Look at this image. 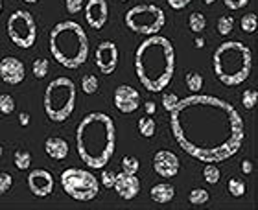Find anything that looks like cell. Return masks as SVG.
I'll list each match as a JSON object with an SVG mask.
<instances>
[{
    "label": "cell",
    "mask_w": 258,
    "mask_h": 210,
    "mask_svg": "<svg viewBox=\"0 0 258 210\" xmlns=\"http://www.w3.org/2000/svg\"><path fill=\"white\" fill-rule=\"evenodd\" d=\"M177 146L201 162H225L245 138L243 120L231 103L210 94H192L170 111Z\"/></svg>",
    "instance_id": "6da1fadb"
},
{
    "label": "cell",
    "mask_w": 258,
    "mask_h": 210,
    "mask_svg": "<svg viewBox=\"0 0 258 210\" xmlns=\"http://www.w3.org/2000/svg\"><path fill=\"white\" fill-rule=\"evenodd\" d=\"M135 72L146 91H164L175 72V48L164 35H148L135 52Z\"/></svg>",
    "instance_id": "7a4b0ae2"
},
{
    "label": "cell",
    "mask_w": 258,
    "mask_h": 210,
    "mask_svg": "<svg viewBox=\"0 0 258 210\" xmlns=\"http://www.w3.org/2000/svg\"><path fill=\"white\" fill-rule=\"evenodd\" d=\"M76 150L87 166L102 170L116 150V127L105 113H89L76 129Z\"/></svg>",
    "instance_id": "3957f363"
},
{
    "label": "cell",
    "mask_w": 258,
    "mask_h": 210,
    "mask_svg": "<svg viewBox=\"0 0 258 210\" xmlns=\"http://www.w3.org/2000/svg\"><path fill=\"white\" fill-rule=\"evenodd\" d=\"M50 54L64 68H80L89 57V37L76 21L57 22L48 39Z\"/></svg>",
    "instance_id": "277c9868"
},
{
    "label": "cell",
    "mask_w": 258,
    "mask_h": 210,
    "mask_svg": "<svg viewBox=\"0 0 258 210\" xmlns=\"http://www.w3.org/2000/svg\"><path fill=\"white\" fill-rule=\"evenodd\" d=\"M212 68L225 87L242 85L253 68V52L242 41H223L214 50Z\"/></svg>",
    "instance_id": "5b68a950"
},
{
    "label": "cell",
    "mask_w": 258,
    "mask_h": 210,
    "mask_svg": "<svg viewBox=\"0 0 258 210\" xmlns=\"http://www.w3.org/2000/svg\"><path fill=\"white\" fill-rule=\"evenodd\" d=\"M76 85L70 78H55L48 83L44 91L43 105L44 113L52 122H64L76 109Z\"/></svg>",
    "instance_id": "8992f818"
},
{
    "label": "cell",
    "mask_w": 258,
    "mask_h": 210,
    "mask_svg": "<svg viewBox=\"0 0 258 210\" xmlns=\"http://www.w3.org/2000/svg\"><path fill=\"white\" fill-rule=\"evenodd\" d=\"M125 26L140 35H155L166 24L164 11L155 4H139L125 11Z\"/></svg>",
    "instance_id": "52a82bcc"
},
{
    "label": "cell",
    "mask_w": 258,
    "mask_h": 210,
    "mask_svg": "<svg viewBox=\"0 0 258 210\" xmlns=\"http://www.w3.org/2000/svg\"><path fill=\"white\" fill-rule=\"evenodd\" d=\"M61 186L64 194L76 201H91L100 192V181L81 168H69L61 173Z\"/></svg>",
    "instance_id": "ba28073f"
},
{
    "label": "cell",
    "mask_w": 258,
    "mask_h": 210,
    "mask_svg": "<svg viewBox=\"0 0 258 210\" xmlns=\"http://www.w3.org/2000/svg\"><path fill=\"white\" fill-rule=\"evenodd\" d=\"M6 32L11 43L19 46V48H32L37 39V26H35V19L30 11L17 10L8 17L6 22Z\"/></svg>",
    "instance_id": "9c48e42d"
},
{
    "label": "cell",
    "mask_w": 258,
    "mask_h": 210,
    "mask_svg": "<svg viewBox=\"0 0 258 210\" xmlns=\"http://www.w3.org/2000/svg\"><path fill=\"white\" fill-rule=\"evenodd\" d=\"M118 46L113 41H103V43L98 44L96 52H94V61H96V66L100 68V72L105 76L113 74L116 66H118Z\"/></svg>",
    "instance_id": "30bf717a"
},
{
    "label": "cell",
    "mask_w": 258,
    "mask_h": 210,
    "mask_svg": "<svg viewBox=\"0 0 258 210\" xmlns=\"http://www.w3.org/2000/svg\"><path fill=\"white\" fill-rule=\"evenodd\" d=\"M181 162H179L177 155H173L172 151L161 150L153 155V170L157 175H161L164 179H172L179 173Z\"/></svg>",
    "instance_id": "8fae6325"
},
{
    "label": "cell",
    "mask_w": 258,
    "mask_h": 210,
    "mask_svg": "<svg viewBox=\"0 0 258 210\" xmlns=\"http://www.w3.org/2000/svg\"><path fill=\"white\" fill-rule=\"evenodd\" d=\"M28 188L37 197H46L54 190V175L48 170H32L28 175Z\"/></svg>",
    "instance_id": "7c38bea8"
},
{
    "label": "cell",
    "mask_w": 258,
    "mask_h": 210,
    "mask_svg": "<svg viewBox=\"0 0 258 210\" xmlns=\"http://www.w3.org/2000/svg\"><path fill=\"white\" fill-rule=\"evenodd\" d=\"M0 78L8 85H19L26 78V66L19 57H2L0 59Z\"/></svg>",
    "instance_id": "4fadbf2b"
},
{
    "label": "cell",
    "mask_w": 258,
    "mask_h": 210,
    "mask_svg": "<svg viewBox=\"0 0 258 210\" xmlns=\"http://www.w3.org/2000/svg\"><path fill=\"white\" fill-rule=\"evenodd\" d=\"M114 107L118 109L120 113L129 114L135 113L140 107V94L137 89L131 85H120L114 91Z\"/></svg>",
    "instance_id": "5bb4252c"
},
{
    "label": "cell",
    "mask_w": 258,
    "mask_h": 210,
    "mask_svg": "<svg viewBox=\"0 0 258 210\" xmlns=\"http://www.w3.org/2000/svg\"><path fill=\"white\" fill-rule=\"evenodd\" d=\"M114 192L122 197V199H135L140 192V181L135 173H116L113 183Z\"/></svg>",
    "instance_id": "9a60e30c"
},
{
    "label": "cell",
    "mask_w": 258,
    "mask_h": 210,
    "mask_svg": "<svg viewBox=\"0 0 258 210\" xmlns=\"http://www.w3.org/2000/svg\"><path fill=\"white\" fill-rule=\"evenodd\" d=\"M109 19V6L105 0H89L85 4V21L94 30H102Z\"/></svg>",
    "instance_id": "2e32d148"
},
{
    "label": "cell",
    "mask_w": 258,
    "mask_h": 210,
    "mask_svg": "<svg viewBox=\"0 0 258 210\" xmlns=\"http://www.w3.org/2000/svg\"><path fill=\"white\" fill-rule=\"evenodd\" d=\"M44 150H46L48 157H52L54 161H64L67 155H69V144L61 136H50V138H46Z\"/></svg>",
    "instance_id": "e0dca14e"
},
{
    "label": "cell",
    "mask_w": 258,
    "mask_h": 210,
    "mask_svg": "<svg viewBox=\"0 0 258 210\" xmlns=\"http://www.w3.org/2000/svg\"><path fill=\"white\" fill-rule=\"evenodd\" d=\"M150 195L155 203L164 205V203H170L175 197V186L170 183H159L150 190Z\"/></svg>",
    "instance_id": "ac0fdd59"
},
{
    "label": "cell",
    "mask_w": 258,
    "mask_h": 210,
    "mask_svg": "<svg viewBox=\"0 0 258 210\" xmlns=\"http://www.w3.org/2000/svg\"><path fill=\"white\" fill-rule=\"evenodd\" d=\"M139 133L144 138H151V136L155 135V120L151 118L150 114L148 116H142L139 120Z\"/></svg>",
    "instance_id": "d6986e66"
},
{
    "label": "cell",
    "mask_w": 258,
    "mask_h": 210,
    "mask_svg": "<svg viewBox=\"0 0 258 210\" xmlns=\"http://www.w3.org/2000/svg\"><path fill=\"white\" fill-rule=\"evenodd\" d=\"M13 161H15V166L22 172H26L28 168L32 166V153L26 150H17L15 155H13Z\"/></svg>",
    "instance_id": "ffe728a7"
},
{
    "label": "cell",
    "mask_w": 258,
    "mask_h": 210,
    "mask_svg": "<svg viewBox=\"0 0 258 210\" xmlns=\"http://www.w3.org/2000/svg\"><path fill=\"white\" fill-rule=\"evenodd\" d=\"M188 28L192 30L194 33H201L207 28V19H205L203 13H190L188 17Z\"/></svg>",
    "instance_id": "44dd1931"
},
{
    "label": "cell",
    "mask_w": 258,
    "mask_h": 210,
    "mask_svg": "<svg viewBox=\"0 0 258 210\" xmlns=\"http://www.w3.org/2000/svg\"><path fill=\"white\" fill-rule=\"evenodd\" d=\"M203 177L209 184H216L221 179L220 168L216 166V162H207V166L203 168Z\"/></svg>",
    "instance_id": "7402d4cb"
},
{
    "label": "cell",
    "mask_w": 258,
    "mask_h": 210,
    "mask_svg": "<svg viewBox=\"0 0 258 210\" xmlns=\"http://www.w3.org/2000/svg\"><path fill=\"white\" fill-rule=\"evenodd\" d=\"M184 81H186V87H188L192 92H199L201 89H203V76L199 74V72H188L186 74V78H184Z\"/></svg>",
    "instance_id": "603a6c76"
},
{
    "label": "cell",
    "mask_w": 258,
    "mask_h": 210,
    "mask_svg": "<svg viewBox=\"0 0 258 210\" xmlns=\"http://www.w3.org/2000/svg\"><path fill=\"white\" fill-rule=\"evenodd\" d=\"M98 87H100V83H98L96 76L87 74V76H83V78H81V89H83V92H85V94H96Z\"/></svg>",
    "instance_id": "cb8c5ba5"
},
{
    "label": "cell",
    "mask_w": 258,
    "mask_h": 210,
    "mask_svg": "<svg viewBox=\"0 0 258 210\" xmlns=\"http://www.w3.org/2000/svg\"><path fill=\"white\" fill-rule=\"evenodd\" d=\"M209 197H210L209 192L205 188H194V190H190V194H188V201L196 206L205 205V203L209 201Z\"/></svg>",
    "instance_id": "d4e9b609"
},
{
    "label": "cell",
    "mask_w": 258,
    "mask_h": 210,
    "mask_svg": "<svg viewBox=\"0 0 258 210\" xmlns=\"http://www.w3.org/2000/svg\"><path fill=\"white\" fill-rule=\"evenodd\" d=\"M48 59H44V57H39V59L33 61V66H32V72L33 76L37 78V80H43V78H46V74H48Z\"/></svg>",
    "instance_id": "484cf974"
},
{
    "label": "cell",
    "mask_w": 258,
    "mask_h": 210,
    "mask_svg": "<svg viewBox=\"0 0 258 210\" xmlns=\"http://www.w3.org/2000/svg\"><path fill=\"white\" fill-rule=\"evenodd\" d=\"M234 28V17L232 15H221L218 19V33L220 35H229Z\"/></svg>",
    "instance_id": "4316f807"
},
{
    "label": "cell",
    "mask_w": 258,
    "mask_h": 210,
    "mask_svg": "<svg viewBox=\"0 0 258 210\" xmlns=\"http://www.w3.org/2000/svg\"><path fill=\"white\" fill-rule=\"evenodd\" d=\"M227 188H229V194L232 197H242L245 194V183L240 181V179H229V183H227Z\"/></svg>",
    "instance_id": "83f0119b"
},
{
    "label": "cell",
    "mask_w": 258,
    "mask_h": 210,
    "mask_svg": "<svg viewBox=\"0 0 258 210\" xmlns=\"http://www.w3.org/2000/svg\"><path fill=\"white\" fill-rule=\"evenodd\" d=\"M15 111V100L11 94H0V113L11 114Z\"/></svg>",
    "instance_id": "f1b7e54d"
},
{
    "label": "cell",
    "mask_w": 258,
    "mask_h": 210,
    "mask_svg": "<svg viewBox=\"0 0 258 210\" xmlns=\"http://www.w3.org/2000/svg\"><path fill=\"white\" fill-rule=\"evenodd\" d=\"M139 168H140V162L137 157H124L122 159V172L125 173H137L139 172Z\"/></svg>",
    "instance_id": "f546056e"
},
{
    "label": "cell",
    "mask_w": 258,
    "mask_h": 210,
    "mask_svg": "<svg viewBox=\"0 0 258 210\" xmlns=\"http://www.w3.org/2000/svg\"><path fill=\"white\" fill-rule=\"evenodd\" d=\"M258 102V92L254 89H247V91H243L242 94V103L245 109H254Z\"/></svg>",
    "instance_id": "4dcf8cb0"
},
{
    "label": "cell",
    "mask_w": 258,
    "mask_h": 210,
    "mask_svg": "<svg viewBox=\"0 0 258 210\" xmlns=\"http://www.w3.org/2000/svg\"><path fill=\"white\" fill-rule=\"evenodd\" d=\"M256 15L254 13H247V15L242 17V30L245 33H254L256 30Z\"/></svg>",
    "instance_id": "1f68e13d"
},
{
    "label": "cell",
    "mask_w": 258,
    "mask_h": 210,
    "mask_svg": "<svg viewBox=\"0 0 258 210\" xmlns=\"http://www.w3.org/2000/svg\"><path fill=\"white\" fill-rule=\"evenodd\" d=\"M177 103H179L177 94H173V92H166V94H162V107L166 109L168 113H170Z\"/></svg>",
    "instance_id": "d6a6232c"
},
{
    "label": "cell",
    "mask_w": 258,
    "mask_h": 210,
    "mask_svg": "<svg viewBox=\"0 0 258 210\" xmlns=\"http://www.w3.org/2000/svg\"><path fill=\"white\" fill-rule=\"evenodd\" d=\"M11 186H13V177L10 173L2 172L0 173V195H4L6 192H10Z\"/></svg>",
    "instance_id": "836d02e7"
},
{
    "label": "cell",
    "mask_w": 258,
    "mask_h": 210,
    "mask_svg": "<svg viewBox=\"0 0 258 210\" xmlns=\"http://www.w3.org/2000/svg\"><path fill=\"white\" fill-rule=\"evenodd\" d=\"M64 8L70 15H76L83 10V0H64Z\"/></svg>",
    "instance_id": "e575fe53"
},
{
    "label": "cell",
    "mask_w": 258,
    "mask_h": 210,
    "mask_svg": "<svg viewBox=\"0 0 258 210\" xmlns=\"http://www.w3.org/2000/svg\"><path fill=\"white\" fill-rule=\"evenodd\" d=\"M114 175H116V173H114L113 170H103L102 175H100V179H102V186H105V188H113Z\"/></svg>",
    "instance_id": "d590c367"
},
{
    "label": "cell",
    "mask_w": 258,
    "mask_h": 210,
    "mask_svg": "<svg viewBox=\"0 0 258 210\" xmlns=\"http://www.w3.org/2000/svg\"><path fill=\"white\" fill-rule=\"evenodd\" d=\"M223 2H225L227 8L232 11L242 10V8H245V6L249 4V0H223Z\"/></svg>",
    "instance_id": "8d00e7d4"
},
{
    "label": "cell",
    "mask_w": 258,
    "mask_h": 210,
    "mask_svg": "<svg viewBox=\"0 0 258 210\" xmlns=\"http://www.w3.org/2000/svg\"><path fill=\"white\" fill-rule=\"evenodd\" d=\"M166 2L170 8H173V10H183V8H186L192 0H166Z\"/></svg>",
    "instance_id": "74e56055"
},
{
    "label": "cell",
    "mask_w": 258,
    "mask_h": 210,
    "mask_svg": "<svg viewBox=\"0 0 258 210\" xmlns=\"http://www.w3.org/2000/svg\"><path fill=\"white\" fill-rule=\"evenodd\" d=\"M155 103H153V102H151V100H148V102H144V111H146V113H148V114H150V116H151V114H153V113H155Z\"/></svg>",
    "instance_id": "f35d334b"
},
{
    "label": "cell",
    "mask_w": 258,
    "mask_h": 210,
    "mask_svg": "<svg viewBox=\"0 0 258 210\" xmlns=\"http://www.w3.org/2000/svg\"><path fill=\"white\" fill-rule=\"evenodd\" d=\"M242 172L245 173V175H249V173L253 172V164H251V161H243L242 162Z\"/></svg>",
    "instance_id": "ab89813d"
},
{
    "label": "cell",
    "mask_w": 258,
    "mask_h": 210,
    "mask_svg": "<svg viewBox=\"0 0 258 210\" xmlns=\"http://www.w3.org/2000/svg\"><path fill=\"white\" fill-rule=\"evenodd\" d=\"M19 124H21L22 127L30 124V114H28V113H21V114H19Z\"/></svg>",
    "instance_id": "60d3db41"
},
{
    "label": "cell",
    "mask_w": 258,
    "mask_h": 210,
    "mask_svg": "<svg viewBox=\"0 0 258 210\" xmlns=\"http://www.w3.org/2000/svg\"><path fill=\"white\" fill-rule=\"evenodd\" d=\"M203 46H205V39L203 37L196 39V48H203Z\"/></svg>",
    "instance_id": "b9f144b4"
},
{
    "label": "cell",
    "mask_w": 258,
    "mask_h": 210,
    "mask_svg": "<svg viewBox=\"0 0 258 210\" xmlns=\"http://www.w3.org/2000/svg\"><path fill=\"white\" fill-rule=\"evenodd\" d=\"M22 2H26V4H35V2H39V0H22Z\"/></svg>",
    "instance_id": "7bdbcfd3"
},
{
    "label": "cell",
    "mask_w": 258,
    "mask_h": 210,
    "mask_svg": "<svg viewBox=\"0 0 258 210\" xmlns=\"http://www.w3.org/2000/svg\"><path fill=\"white\" fill-rule=\"evenodd\" d=\"M203 2H205V4H214L216 0H203Z\"/></svg>",
    "instance_id": "ee69618b"
},
{
    "label": "cell",
    "mask_w": 258,
    "mask_h": 210,
    "mask_svg": "<svg viewBox=\"0 0 258 210\" xmlns=\"http://www.w3.org/2000/svg\"><path fill=\"white\" fill-rule=\"evenodd\" d=\"M2 153H4V148H2V146H0V157H2Z\"/></svg>",
    "instance_id": "f6af8a7d"
},
{
    "label": "cell",
    "mask_w": 258,
    "mask_h": 210,
    "mask_svg": "<svg viewBox=\"0 0 258 210\" xmlns=\"http://www.w3.org/2000/svg\"><path fill=\"white\" fill-rule=\"evenodd\" d=\"M0 13H2V0H0Z\"/></svg>",
    "instance_id": "bcb514c9"
},
{
    "label": "cell",
    "mask_w": 258,
    "mask_h": 210,
    "mask_svg": "<svg viewBox=\"0 0 258 210\" xmlns=\"http://www.w3.org/2000/svg\"><path fill=\"white\" fill-rule=\"evenodd\" d=\"M120 2H127V0H120Z\"/></svg>",
    "instance_id": "7dc6e473"
}]
</instances>
